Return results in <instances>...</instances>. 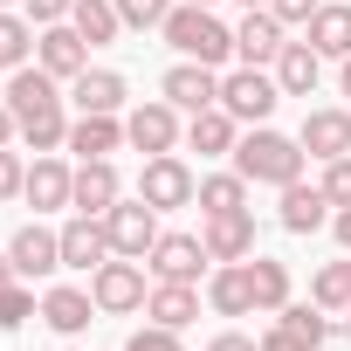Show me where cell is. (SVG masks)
Returning <instances> with one entry per match:
<instances>
[{"instance_id":"obj_30","label":"cell","mask_w":351,"mask_h":351,"mask_svg":"<svg viewBox=\"0 0 351 351\" xmlns=\"http://www.w3.org/2000/svg\"><path fill=\"white\" fill-rule=\"evenodd\" d=\"M248 282H255V310H282L289 303V262H269V255H248Z\"/></svg>"},{"instance_id":"obj_21","label":"cell","mask_w":351,"mask_h":351,"mask_svg":"<svg viewBox=\"0 0 351 351\" xmlns=\"http://www.w3.org/2000/svg\"><path fill=\"white\" fill-rule=\"evenodd\" d=\"M69 104H76V110H104V117H124L131 90H124V76H117V69H83V76L69 83Z\"/></svg>"},{"instance_id":"obj_22","label":"cell","mask_w":351,"mask_h":351,"mask_svg":"<svg viewBox=\"0 0 351 351\" xmlns=\"http://www.w3.org/2000/svg\"><path fill=\"white\" fill-rule=\"evenodd\" d=\"M186 145L200 152V158H234V145H241V124L214 104V110H193L186 117Z\"/></svg>"},{"instance_id":"obj_44","label":"cell","mask_w":351,"mask_h":351,"mask_svg":"<svg viewBox=\"0 0 351 351\" xmlns=\"http://www.w3.org/2000/svg\"><path fill=\"white\" fill-rule=\"evenodd\" d=\"M330 234H337V248L351 255V207H337V214H330Z\"/></svg>"},{"instance_id":"obj_43","label":"cell","mask_w":351,"mask_h":351,"mask_svg":"<svg viewBox=\"0 0 351 351\" xmlns=\"http://www.w3.org/2000/svg\"><path fill=\"white\" fill-rule=\"evenodd\" d=\"M207 351H262V344H255V337H241V330H221Z\"/></svg>"},{"instance_id":"obj_9","label":"cell","mask_w":351,"mask_h":351,"mask_svg":"<svg viewBox=\"0 0 351 351\" xmlns=\"http://www.w3.org/2000/svg\"><path fill=\"white\" fill-rule=\"evenodd\" d=\"M8 255H14L21 282H49V276L62 269V228H42V221H28V228H14Z\"/></svg>"},{"instance_id":"obj_12","label":"cell","mask_w":351,"mask_h":351,"mask_svg":"<svg viewBox=\"0 0 351 351\" xmlns=\"http://www.w3.org/2000/svg\"><path fill=\"white\" fill-rule=\"evenodd\" d=\"M62 104H69V97H62V83H56L42 62H35V69L21 62V69L8 76V110H14V124H28V117H42V110H62Z\"/></svg>"},{"instance_id":"obj_13","label":"cell","mask_w":351,"mask_h":351,"mask_svg":"<svg viewBox=\"0 0 351 351\" xmlns=\"http://www.w3.org/2000/svg\"><path fill=\"white\" fill-rule=\"evenodd\" d=\"M282 42H289V28L276 21V8H248L241 28H234V56L255 62V69H269V62L282 56Z\"/></svg>"},{"instance_id":"obj_5","label":"cell","mask_w":351,"mask_h":351,"mask_svg":"<svg viewBox=\"0 0 351 351\" xmlns=\"http://www.w3.org/2000/svg\"><path fill=\"white\" fill-rule=\"evenodd\" d=\"M193 193H200V180H193V165H186L180 152L145 158V172H138V200H145V207L172 214V207H193Z\"/></svg>"},{"instance_id":"obj_38","label":"cell","mask_w":351,"mask_h":351,"mask_svg":"<svg viewBox=\"0 0 351 351\" xmlns=\"http://www.w3.org/2000/svg\"><path fill=\"white\" fill-rule=\"evenodd\" d=\"M124 351H180V330H172V324H138L124 337Z\"/></svg>"},{"instance_id":"obj_3","label":"cell","mask_w":351,"mask_h":351,"mask_svg":"<svg viewBox=\"0 0 351 351\" xmlns=\"http://www.w3.org/2000/svg\"><path fill=\"white\" fill-rule=\"evenodd\" d=\"M276 104H282V83H276V69H255V62H241L234 76H221V110H228L234 124H269V117H276Z\"/></svg>"},{"instance_id":"obj_10","label":"cell","mask_w":351,"mask_h":351,"mask_svg":"<svg viewBox=\"0 0 351 351\" xmlns=\"http://www.w3.org/2000/svg\"><path fill=\"white\" fill-rule=\"evenodd\" d=\"M35 62H42L56 83H76V76L90 69V42H83L69 21H56V28H35Z\"/></svg>"},{"instance_id":"obj_33","label":"cell","mask_w":351,"mask_h":351,"mask_svg":"<svg viewBox=\"0 0 351 351\" xmlns=\"http://www.w3.org/2000/svg\"><path fill=\"white\" fill-rule=\"evenodd\" d=\"M21 138H28V152H62V145H69V110H42V117H28Z\"/></svg>"},{"instance_id":"obj_42","label":"cell","mask_w":351,"mask_h":351,"mask_svg":"<svg viewBox=\"0 0 351 351\" xmlns=\"http://www.w3.org/2000/svg\"><path fill=\"white\" fill-rule=\"evenodd\" d=\"M269 8H276V21H282V28H310V14L324 8V0H269Z\"/></svg>"},{"instance_id":"obj_16","label":"cell","mask_w":351,"mask_h":351,"mask_svg":"<svg viewBox=\"0 0 351 351\" xmlns=\"http://www.w3.org/2000/svg\"><path fill=\"white\" fill-rule=\"evenodd\" d=\"M110 262V234H104V221L97 214H76V221H62V269H83V276H97Z\"/></svg>"},{"instance_id":"obj_39","label":"cell","mask_w":351,"mask_h":351,"mask_svg":"<svg viewBox=\"0 0 351 351\" xmlns=\"http://www.w3.org/2000/svg\"><path fill=\"white\" fill-rule=\"evenodd\" d=\"M21 186H28L21 152H14V145H0V200H21Z\"/></svg>"},{"instance_id":"obj_24","label":"cell","mask_w":351,"mask_h":351,"mask_svg":"<svg viewBox=\"0 0 351 351\" xmlns=\"http://www.w3.org/2000/svg\"><path fill=\"white\" fill-rule=\"evenodd\" d=\"M269 69H276L282 97H310V90H317V76H324V56H317L310 42H282V56H276Z\"/></svg>"},{"instance_id":"obj_6","label":"cell","mask_w":351,"mask_h":351,"mask_svg":"<svg viewBox=\"0 0 351 351\" xmlns=\"http://www.w3.org/2000/svg\"><path fill=\"white\" fill-rule=\"evenodd\" d=\"M90 296H97V310L104 317H131V310H145V262H131V255H110L97 276H90Z\"/></svg>"},{"instance_id":"obj_29","label":"cell","mask_w":351,"mask_h":351,"mask_svg":"<svg viewBox=\"0 0 351 351\" xmlns=\"http://www.w3.org/2000/svg\"><path fill=\"white\" fill-rule=\"evenodd\" d=\"M193 207H200V221H214V214H241V207H248V180H241V172H207L200 193H193Z\"/></svg>"},{"instance_id":"obj_32","label":"cell","mask_w":351,"mask_h":351,"mask_svg":"<svg viewBox=\"0 0 351 351\" xmlns=\"http://www.w3.org/2000/svg\"><path fill=\"white\" fill-rule=\"evenodd\" d=\"M28 56H35V21H21V14L0 8V76H14Z\"/></svg>"},{"instance_id":"obj_46","label":"cell","mask_w":351,"mask_h":351,"mask_svg":"<svg viewBox=\"0 0 351 351\" xmlns=\"http://www.w3.org/2000/svg\"><path fill=\"white\" fill-rule=\"evenodd\" d=\"M21 282V269H14V255H0V289H14Z\"/></svg>"},{"instance_id":"obj_47","label":"cell","mask_w":351,"mask_h":351,"mask_svg":"<svg viewBox=\"0 0 351 351\" xmlns=\"http://www.w3.org/2000/svg\"><path fill=\"white\" fill-rule=\"evenodd\" d=\"M337 83H344V104H351V56H344V69H337Z\"/></svg>"},{"instance_id":"obj_50","label":"cell","mask_w":351,"mask_h":351,"mask_svg":"<svg viewBox=\"0 0 351 351\" xmlns=\"http://www.w3.org/2000/svg\"><path fill=\"white\" fill-rule=\"evenodd\" d=\"M0 8H14V0H0Z\"/></svg>"},{"instance_id":"obj_41","label":"cell","mask_w":351,"mask_h":351,"mask_svg":"<svg viewBox=\"0 0 351 351\" xmlns=\"http://www.w3.org/2000/svg\"><path fill=\"white\" fill-rule=\"evenodd\" d=\"M21 8H28V21H35V28H56V21H69L76 0H21Z\"/></svg>"},{"instance_id":"obj_25","label":"cell","mask_w":351,"mask_h":351,"mask_svg":"<svg viewBox=\"0 0 351 351\" xmlns=\"http://www.w3.org/2000/svg\"><path fill=\"white\" fill-rule=\"evenodd\" d=\"M276 221H282L289 234H317V228L330 221V193L296 180V186H282V214H276Z\"/></svg>"},{"instance_id":"obj_4","label":"cell","mask_w":351,"mask_h":351,"mask_svg":"<svg viewBox=\"0 0 351 351\" xmlns=\"http://www.w3.org/2000/svg\"><path fill=\"white\" fill-rule=\"evenodd\" d=\"M180 138H186V110H172L165 97H152V104H131V110H124V145H131V152H145V158L180 152Z\"/></svg>"},{"instance_id":"obj_19","label":"cell","mask_w":351,"mask_h":351,"mask_svg":"<svg viewBox=\"0 0 351 351\" xmlns=\"http://www.w3.org/2000/svg\"><path fill=\"white\" fill-rule=\"evenodd\" d=\"M200 241H207L214 262H248V255H255V214H248V207H241V214H214V221L200 228Z\"/></svg>"},{"instance_id":"obj_45","label":"cell","mask_w":351,"mask_h":351,"mask_svg":"<svg viewBox=\"0 0 351 351\" xmlns=\"http://www.w3.org/2000/svg\"><path fill=\"white\" fill-rule=\"evenodd\" d=\"M14 131H21V124H14V110H8V97H0V145H8Z\"/></svg>"},{"instance_id":"obj_8","label":"cell","mask_w":351,"mask_h":351,"mask_svg":"<svg viewBox=\"0 0 351 351\" xmlns=\"http://www.w3.org/2000/svg\"><path fill=\"white\" fill-rule=\"evenodd\" d=\"M214 255H207V241L200 234H158L152 241V255H145V269H152V282H200V269H207Z\"/></svg>"},{"instance_id":"obj_37","label":"cell","mask_w":351,"mask_h":351,"mask_svg":"<svg viewBox=\"0 0 351 351\" xmlns=\"http://www.w3.org/2000/svg\"><path fill=\"white\" fill-rule=\"evenodd\" d=\"M317 186L330 193V207H351V152L344 158H324V180Z\"/></svg>"},{"instance_id":"obj_14","label":"cell","mask_w":351,"mask_h":351,"mask_svg":"<svg viewBox=\"0 0 351 351\" xmlns=\"http://www.w3.org/2000/svg\"><path fill=\"white\" fill-rule=\"evenodd\" d=\"M69 193H76V172L56 158V152H35V165H28V186H21V200L35 207V214H56V207H69Z\"/></svg>"},{"instance_id":"obj_40","label":"cell","mask_w":351,"mask_h":351,"mask_svg":"<svg viewBox=\"0 0 351 351\" xmlns=\"http://www.w3.org/2000/svg\"><path fill=\"white\" fill-rule=\"evenodd\" d=\"M255 344H262V351H317V344H310V337H296L289 324H269V330H262Z\"/></svg>"},{"instance_id":"obj_18","label":"cell","mask_w":351,"mask_h":351,"mask_svg":"<svg viewBox=\"0 0 351 351\" xmlns=\"http://www.w3.org/2000/svg\"><path fill=\"white\" fill-rule=\"evenodd\" d=\"M90 317H104L90 289H76V282H56V289H42V324H49V330L76 337V330H90Z\"/></svg>"},{"instance_id":"obj_23","label":"cell","mask_w":351,"mask_h":351,"mask_svg":"<svg viewBox=\"0 0 351 351\" xmlns=\"http://www.w3.org/2000/svg\"><path fill=\"white\" fill-rule=\"evenodd\" d=\"M124 145V117H104V110H76L69 117V152L76 158H110Z\"/></svg>"},{"instance_id":"obj_2","label":"cell","mask_w":351,"mask_h":351,"mask_svg":"<svg viewBox=\"0 0 351 351\" xmlns=\"http://www.w3.org/2000/svg\"><path fill=\"white\" fill-rule=\"evenodd\" d=\"M172 49H180L186 62H207V69H221L228 56H234V28L214 14V8H200V0H186V8H172L165 14V28H158Z\"/></svg>"},{"instance_id":"obj_27","label":"cell","mask_w":351,"mask_h":351,"mask_svg":"<svg viewBox=\"0 0 351 351\" xmlns=\"http://www.w3.org/2000/svg\"><path fill=\"white\" fill-rule=\"evenodd\" d=\"M145 317H152V324H172V330H186V324L200 317V289H193V282H152Z\"/></svg>"},{"instance_id":"obj_26","label":"cell","mask_w":351,"mask_h":351,"mask_svg":"<svg viewBox=\"0 0 351 351\" xmlns=\"http://www.w3.org/2000/svg\"><path fill=\"white\" fill-rule=\"evenodd\" d=\"M207 303H214L221 317H248V310H255V282H248V262H221V269L207 276Z\"/></svg>"},{"instance_id":"obj_49","label":"cell","mask_w":351,"mask_h":351,"mask_svg":"<svg viewBox=\"0 0 351 351\" xmlns=\"http://www.w3.org/2000/svg\"><path fill=\"white\" fill-rule=\"evenodd\" d=\"M344 337H351V310H344Z\"/></svg>"},{"instance_id":"obj_35","label":"cell","mask_w":351,"mask_h":351,"mask_svg":"<svg viewBox=\"0 0 351 351\" xmlns=\"http://www.w3.org/2000/svg\"><path fill=\"white\" fill-rule=\"evenodd\" d=\"M35 317V289L28 282H14V289H0V330H21Z\"/></svg>"},{"instance_id":"obj_51","label":"cell","mask_w":351,"mask_h":351,"mask_svg":"<svg viewBox=\"0 0 351 351\" xmlns=\"http://www.w3.org/2000/svg\"><path fill=\"white\" fill-rule=\"evenodd\" d=\"M200 8H214V0H200Z\"/></svg>"},{"instance_id":"obj_28","label":"cell","mask_w":351,"mask_h":351,"mask_svg":"<svg viewBox=\"0 0 351 351\" xmlns=\"http://www.w3.org/2000/svg\"><path fill=\"white\" fill-rule=\"evenodd\" d=\"M69 28H76L90 49H110L117 28H124V14H117V0H76V8H69Z\"/></svg>"},{"instance_id":"obj_7","label":"cell","mask_w":351,"mask_h":351,"mask_svg":"<svg viewBox=\"0 0 351 351\" xmlns=\"http://www.w3.org/2000/svg\"><path fill=\"white\" fill-rule=\"evenodd\" d=\"M104 234H110V255L145 262L152 241H158V207H145V200H117V207L104 214Z\"/></svg>"},{"instance_id":"obj_36","label":"cell","mask_w":351,"mask_h":351,"mask_svg":"<svg viewBox=\"0 0 351 351\" xmlns=\"http://www.w3.org/2000/svg\"><path fill=\"white\" fill-rule=\"evenodd\" d=\"M117 14H124V28H165L172 0H117Z\"/></svg>"},{"instance_id":"obj_34","label":"cell","mask_w":351,"mask_h":351,"mask_svg":"<svg viewBox=\"0 0 351 351\" xmlns=\"http://www.w3.org/2000/svg\"><path fill=\"white\" fill-rule=\"evenodd\" d=\"M276 317H282L296 337H310V344H324V337H330V310H317V303H282Z\"/></svg>"},{"instance_id":"obj_1","label":"cell","mask_w":351,"mask_h":351,"mask_svg":"<svg viewBox=\"0 0 351 351\" xmlns=\"http://www.w3.org/2000/svg\"><path fill=\"white\" fill-rule=\"evenodd\" d=\"M303 158H310V152H303L296 138L269 131V124H248L241 145H234V172H241L248 186H276V193L303 180Z\"/></svg>"},{"instance_id":"obj_20","label":"cell","mask_w":351,"mask_h":351,"mask_svg":"<svg viewBox=\"0 0 351 351\" xmlns=\"http://www.w3.org/2000/svg\"><path fill=\"white\" fill-rule=\"evenodd\" d=\"M303 42H310L324 62H344V56H351V8H344V0H324V8L310 14V28H303Z\"/></svg>"},{"instance_id":"obj_31","label":"cell","mask_w":351,"mask_h":351,"mask_svg":"<svg viewBox=\"0 0 351 351\" xmlns=\"http://www.w3.org/2000/svg\"><path fill=\"white\" fill-rule=\"evenodd\" d=\"M310 303H317V310H330V317H344V310H351V255H344V262H324V269L310 276Z\"/></svg>"},{"instance_id":"obj_11","label":"cell","mask_w":351,"mask_h":351,"mask_svg":"<svg viewBox=\"0 0 351 351\" xmlns=\"http://www.w3.org/2000/svg\"><path fill=\"white\" fill-rule=\"evenodd\" d=\"M158 97H165L172 110L193 117V110H214V104H221V76H214L207 62H172L165 83H158Z\"/></svg>"},{"instance_id":"obj_48","label":"cell","mask_w":351,"mask_h":351,"mask_svg":"<svg viewBox=\"0 0 351 351\" xmlns=\"http://www.w3.org/2000/svg\"><path fill=\"white\" fill-rule=\"evenodd\" d=\"M241 8H269V0H241Z\"/></svg>"},{"instance_id":"obj_15","label":"cell","mask_w":351,"mask_h":351,"mask_svg":"<svg viewBox=\"0 0 351 351\" xmlns=\"http://www.w3.org/2000/svg\"><path fill=\"white\" fill-rule=\"evenodd\" d=\"M117 200H124V180H117V165H110V158H83V165H76V193H69V207L104 221Z\"/></svg>"},{"instance_id":"obj_17","label":"cell","mask_w":351,"mask_h":351,"mask_svg":"<svg viewBox=\"0 0 351 351\" xmlns=\"http://www.w3.org/2000/svg\"><path fill=\"white\" fill-rule=\"evenodd\" d=\"M296 145H303L317 165H324V158H344V152H351V104H344V110H303Z\"/></svg>"}]
</instances>
